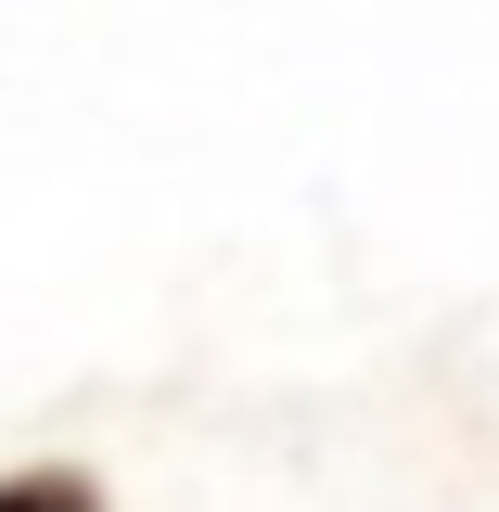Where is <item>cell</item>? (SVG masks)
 Returning <instances> with one entry per match:
<instances>
[{
  "label": "cell",
  "mask_w": 499,
  "mask_h": 512,
  "mask_svg": "<svg viewBox=\"0 0 499 512\" xmlns=\"http://www.w3.org/2000/svg\"><path fill=\"white\" fill-rule=\"evenodd\" d=\"M0 512H103V487L64 474V461H39V474H0Z\"/></svg>",
  "instance_id": "6da1fadb"
}]
</instances>
